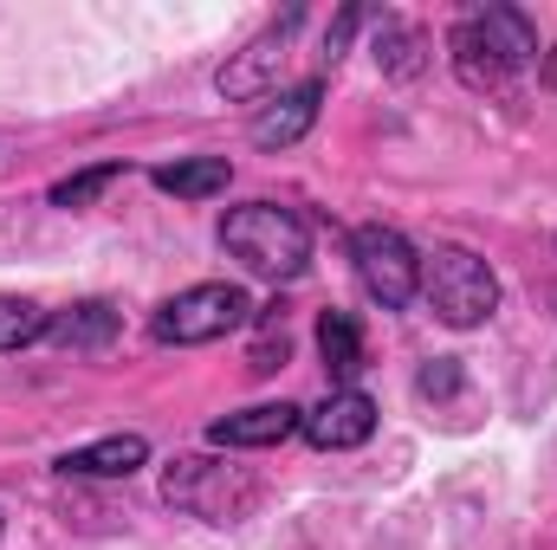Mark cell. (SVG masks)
<instances>
[{"instance_id":"3957f363","label":"cell","mask_w":557,"mask_h":550,"mask_svg":"<svg viewBox=\"0 0 557 550\" xmlns=\"http://www.w3.org/2000/svg\"><path fill=\"white\" fill-rule=\"evenodd\" d=\"M247 311H253V304H247L240 285H188V291H175V298L156 311V337H162V343H214V337L240 330Z\"/></svg>"},{"instance_id":"8fae6325","label":"cell","mask_w":557,"mask_h":550,"mask_svg":"<svg viewBox=\"0 0 557 550\" xmlns=\"http://www.w3.org/2000/svg\"><path fill=\"white\" fill-rule=\"evenodd\" d=\"M467 26L480 33V46H486L506 72H519V65L539 52V33H532V20H525L519 7H486V13H473Z\"/></svg>"},{"instance_id":"9c48e42d","label":"cell","mask_w":557,"mask_h":550,"mask_svg":"<svg viewBox=\"0 0 557 550\" xmlns=\"http://www.w3.org/2000/svg\"><path fill=\"white\" fill-rule=\"evenodd\" d=\"M298 427H305V414L292 409V402H253V409H240V414H221L208 427V440L214 447H278Z\"/></svg>"},{"instance_id":"9a60e30c","label":"cell","mask_w":557,"mask_h":550,"mask_svg":"<svg viewBox=\"0 0 557 550\" xmlns=\"http://www.w3.org/2000/svg\"><path fill=\"white\" fill-rule=\"evenodd\" d=\"M376 65H383L389 78H416L421 72V33L409 20H383V26H376Z\"/></svg>"},{"instance_id":"7c38bea8","label":"cell","mask_w":557,"mask_h":550,"mask_svg":"<svg viewBox=\"0 0 557 550\" xmlns=\"http://www.w3.org/2000/svg\"><path fill=\"white\" fill-rule=\"evenodd\" d=\"M227 182H234L227 155H182V162H162V168H156V188L175 195V201H208V195H221Z\"/></svg>"},{"instance_id":"2e32d148","label":"cell","mask_w":557,"mask_h":550,"mask_svg":"<svg viewBox=\"0 0 557 550\" xmlns=\"http://www.w3.org/2000/svg\"><path fill=\"white\" fill-rule=\"evenodd\" d=\"M46 330H52V311H46V304L0 291V350H26V343H39Z\"/></svg>"},{"instance_id":"7a4b0ae2","label":"cell","mask_w":557,"mask_h":550,"mask_svg":"<svg viewBox=\"0 0 557 550\" xmlns=\"http://www.w3.org/2000/svg\"><path fill=\"white\" fill-rule=\"evenodd\" d=\"M421 298L434 304L441 324L467 330V324H486L499 311V278H493V266L480 253H467V247H434L421 260Z\"/></svg>"},{"instance_id":"8992f818","label":"cell","mask_w":557,"mask_h":550,"mask_svg":"<svg viewBox=\"0 0 557 550\" xmlns=\"http://www.w3.org/2000/svg\"><path fill=\"white\" fill-rule=\"evenodd\" d=\"M221 473H227V466H214V460H175L162 492H169V505H188L195 518L227 525V518H240L260 492H221Z\"/></svg>"},{"instance_id":"52a82bcc","label":"cell","mask_w":557,"mask_h":550,"mask_svg":"<svg viewBox=\"0 0 557 550\" xmlns=\"http://www.w3.org/2000/svg\"><path fill=\"white\" fill-rule=\"evenodd\" d=\"M305 434H311V447H324V453L363 447V440L376 434V402H370L363 389H331L318 409L305 414Z\"/></svg>"},{"instance_id":"e0dca14e","label":"cell","mask_w":557,"mask_h":550,"mask_svg":"<svg viewBox=\"0 0 557 550\" xmlns=\"http://www.w3.org/2000/svg\"><path fill=\"white\" fill-rule=\"evenodd\" d=\"M111 182H124V162H104V168H85V175L59 182V188H52V201H59V208H91Z\"/></svg>"},{"instance_id":"ba28073f","label":"cell","mask_w":557,"mask_h":550,"mask_svg":"<svg viewBox=\"0 0 557 550\" xmlns=\"http://www.w3.org/2000/svg\"><path fill=\"white\" fill-rule=\"evenodd\" d=\"M318 104H324V85H318V78H305V85H292V91H273V98L260 104V117L247 124V137L260 142V149H292V142L318 124Z\"/></svg>"},{"instance_id":"ac0fdd59","label":"cell","mask_w":557,"mask_h":550,"mask_svg":"<svg viewBox=\"0 0 557 550\" xmlns=\"http://www.w3.org/2000/svg\"><path fill=\"white\" fill-rule=\"evenodd\" d=\"M278 363H285V324H273V317H267V337L253 343V370H260V376H273Z\"/></svg>"},{"instance_id":"30bf717a","label":"cell","mask_w":557,"mask_h":550,"mask_svg":"<svg viewBox=\"0 0 557 550\" xmlns=\"http://www.w3.org/2000/svg\"><path fill=\"white\" fill-rule=\"evenodd\" d=\"M143 460H149V440L143 434H104L91 447H72L59 460V473H78V479H131Z\"/></svg>"},{"instance_id":"277c9868","label":"cell","mask_w":557,"mask_h":550,"mask_svg":"<svg viewBox=\"0 0 557 550\" xmlns=\"http://www.w3.org/2000/svg\"><path fill=\"white\" fill-rule=\"evenodd\" d=\"M350 260H357L363 291H370L383 311H403V304L421 291V253L396 234V227H357Z\"/></svg>"},{"instance_id":"5bb4252c","label":"cell","mask_w":557,"mask_h":550,"mask_svg":"<svg viewBox=\"0 0 557 550\" xmlns=\"http://www.w3.org/2000/svg\"><path fill=\"white\" fill-rule=\"evenodd\" d=\"M52 343H65V350H98V343H111L117 337V311L104 304V298H91V304H72L65 317H52V330H46Z\"/></svg>"},{"instance_id":"4fadbf2b","label":"cell","mask_w":557,"mask_h":550,"mask_svg":"<svg viewBox=\"0 0 557 550\" xmlns=\"http://www.w3.org/2000/svg\"><path fill=\"white\" fill-rule=\"evenodd\" d=\"M318 357H324V370L350 389V376L363 370V330H357L350 311H324V317H318Z\"/></svg>"},{"instance_id":"5b68a950","label":"cell","mask_w":557,"mask_h":550,"mask_svg":"<svg viewBox=\"0 0 557 550\" xmlns=\"http://www.w3.org/2000/svg\"><path fill=\"white\" fill-rule=\"evenodd\" d=\"M298 20H305L298 7L278 13L260 39H247V46L221 65V98H273V72L285 65V39L298 33Z\"/></svg>"},{"instance_id":"6da1fadb","label":"cell","mask_w":557,"mask_h":550,"mask_svg":"<svg viewBox=\"0 0 557 550\" xmlns=\"http://www.w3.org/2000/svg\"><path fill=\"white\" fill-rule=\"evenodd\" d=\"M221 247L260 278H298L311 260V227L278 201H247L221 221Z\"/></svg>"}]
</instances>
